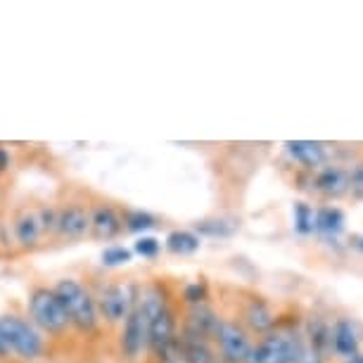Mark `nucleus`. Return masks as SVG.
<instances>
[{"label":"nucleus","mask_w":363,"mask_h":363,"mask_svg":"<svg viewBox=\"0 0 363 363\" xmlns=\"http://www.w3.org/2000/svg\"><path fill=\"white\" fill-rule=\"evenodd\" d=\"M285 147H287V155L306 169L320 167V164L328 160L325 145L316 140H287Z\"/></svg>","instance_id":"ddd939ff"},{"label":"nucleus","mask_w":363,"mask_h":363,"mask_svg":"<svg viewBox=\"0 0 363 363\" xmlns=\"http://www.w3.org/2000/svg\"><path fill=\"white\" fill-rule=\"evenodd\" d=\"M57 204V228L55 240L57 242H79L91 233V200L84 195H72Z\"/></svg>","instance_id":"39448f33"},{"label":"nucleus","mask_w":363,"mask_h":363,"mask_svg":"<svg viewBox=\"0 0 363 363\" xmlns=\"http://www.w3.org/2000/svg\"><path fill=\"white\" fill-rule=\"evenodd\" d=\"M349 190H352L359 200H363V162L356 164V167L349 171Z\"/></svg>","instance_id":"a878e982"},{"label":"nucleus","mask_w":363,"mask_h":363,"mask_svg":"<svg viewBox=\"0 0 363 363\" xmlns=\"http://www.w3.org/2000/svg\"><path fill=\"white\" fill-rule=\"evenodd\" d=\"M26 309H29L31 323L43 335H50L52 340H62L72 330L62 301L57 299L52 287L33 285L29 292V301H26Z\"/></svg>","instance_id":"f03ea898"},{"label":"nucleus","mask_w":363,"mask_h":363,"mask_svg":"<svg viewBox=\"0 0 363 363\" xmlns=\"http://www.w3.org/2000/svg\"><path fill=\"white\" fill-rule=\"evenodd\" d=\"M119 235H124V218L121 209L114 202H107L102 197L91 200V233L88 238L98 240V242H112Z\"/></svg>","instance_id":"6e6552de"},{"label":"nucleus","mask_w":363,"mask_h":363,"mask_svg":"<svg viewBox=\"0 0 363 363\" xmlns=\"http://www.w3.org/2000/svg\"><path fill=\"white\" fill-rule=\"evenodd\" d=\"M330 349L345 359H354L359 354V335H356L352 320L342 318L335 323V328H330Z\"/></svg>","instance_id":"4468645a"},{"label":"nucleus","mask_w":363,"mask_h":363,"mask_svg":"<svg viewBox=\"0 0 363 363\" xmlns=\"http://www.w3.org/2000/svg\"><path fill=\"white\" fill-rule=\"evenodd\" d=\"M297 349H299V337L271 330L257 345H252L247 363H294Z\"/></svg>","instance_id":"0eeeda50"},{"label":"nucleus","mask_w":363,"mask_h":363,"mask_svg":"<svg viewBox=\"0 0 363 363\" xmlns=\"http://www.w3.org/2000/svg\"><path fill=\"white\" fill-rule=\"evenodd\" d=\"M52 290L57 294V299L62 301L72 330L88 340L98 337L102 330V320L91 287L77 278H60L52 285Z\"/></svg>","instance_id":"f257e3e1"},{"label":"nucleus","mask_w":363,"mask_h":363,"mask_svg":"<svg viewBox=\"0 0 363 363\" xmlns=\"http://www.w3.org/2000/svg\"><path fill=\"white\" fill-rule=\"evenodd\" d=\"M121 218H124V233H145L157 225V216L143 209L124 207L121 209Z\"/></svg>","instance_id":"a211bd4d"},{"label":"nucleus","mask_w":363,"mask_h":363,"mask_svg":"<svg viewBox=\"0 0 363 363\" xmlns=\"http://www.w3.org/2000/svg\"><path fill=\"white\" fill-rule=\"evenodd\" d=\"M10 169H12V155H10V150L0 143V176H5Z\"/></svg>","instance_id":"cd10ccee"},{"label":"nucleus","mask_w":363,"mask_h":363,"mask_svg":"<svg viewBox=\"0 0 363 363\" xmlns=\"http://www.w3.org/2000/svg\"><path fill=\"white\" fill-rule=\"evenodd\" d=\"M207 297H209L207 283H202V280H195V283H188L186 287H183V299H186L190 306L204 304Z\"/></svg>","instance_id":"393cba45"},{"label":"nucleus","mask_w":363,"mask_h":363,"mask_svg":"<svg viewBox=\"0 0 363 363\" xmlns=\"http://www.w3.org/2000/svg\"><path fill=\"white\" fill-rule=\"evenodd\" d=\"M164 247L176 257H190L202 247V240L195 230H171Z\"/></svg>","instance_id":"f3484780"},{"label":"nucleus","mask_w":363,"mask_h":363,"mask_svg":"<svg viewBox=\"0 0 363 363\" xmlns=\"http://www.w3.org/2000/svg\"><path fill=\"white\" fill-rule=\"evenodd\" d=\"M221 316L211 309V306L204 301V304H197V306H190V311L186 313V320H183V328L181 330L186 333H193L197 337L207 340V342H216V335H218V328H221Z\"/></svg>","instance_id":"9b49d317"},{"label":"nucleus","mask_w":363,"mask_h":363,"mask_svg":"<svg viewBox=\"0 0 363 363\" xmlns=\"http://www.w3.org/2000/svg\"><path fill=\"white\" fill-rule=\"evenodd\" d=\"M294 228H297V233H301V235H309V233L316 230V211L306 202L294 204Z\"/></svg>","instance_id":"5701e85b"},{"label":"nucleus","mask_w":363,"mask_h":363,"mask_svg":"<svg viewBox=\"0 0 363 363\" xmlns=\"http://www.w3.org/2000/svg\"><path fill=\"white\" fill-rule=\"evenodd\" d=\"M140 287L135 283H105L95 294V304H98L102 325L116 328L121 325L133 309L135 299H138Z\"/></svg>","instance_id":"20e7f679"},{"label":"nucleus","mask_w":363,"mask_h":363,"mask_svg":"<svg viewBox=\"0 0 363 363\" xmlns=\"http://www.w3.org/2000/svg\"><path fill=\"white\" fill-rule=\"evenodd\" d=\"M197 233H202V235H209V238H230L233 233L238 230V223L233 221V218H204L195 225Z\"/></svg>","instance_id":"aec40b11"},{"label":"nucleus","mask_w":363,"mask_h":363,"mask_svg":"<svg viewBox=\"0 0 363 363\" xmlns=\"http://www.w3.org/2000/svg\"><path fill=\"white\" fill-rule=\"evenodd\" d=\"M316 190L328 197H342L349 193V171L340 167H325L316 176Z\"/></svg>","instance_id":"dca6fc26"},{"label":"nucleus","mask_w":363,"mask_h":363,"mask_svg":"<svg viewBox=\"0 0 363 363\" xmlns=\"http://www.w3.org/2000/svg\"><path fill=\"white\" fill-rule=\"evenodd\" d=\"M150 363H188L186 359V352H183V345L181 340H171L169 345H164L162 349L157 352H150Z\"/></svg>","instance_id":"412c9836"},{"label":"nucleus","mask_w":363,"mask_h":363,"mask_svg":"<svg viewBox=\"0 0 363 363\" xmlns=\"http://www.w3.org/2000/svg\"><path fill=\"white\" fill-rule=\"evenodd\" d=\"M12 238L24 252H33L40 247V242L45 240L43 228H40L38 209L22 207L12 216Z\"/></svg>","instance_id":"9d476101"},{"label":"nucleus","mask_w":363,"mask_h":363,"mask_svg":"<svg viewBox=\"0 0 363 363\" xmlns=\"http://www.w3.org/2000/svg\"><path fill=\"white\" fill-rule=\"evenodd\" d=\"M218 345V359L221 363H247L250 352H252V340L250 333L235 320H221L216 335Z\"/></svg>","instance_id":"1a4fd4ad"},{"label":"nucleus","mask_w":363,"mask_h":363,"mask_svg":"<svg viewBox=\"0 0 363 363\" xmlns=\"http://www.w3.org/2000/svg\"><path fill=\"white\" fill-rule=\"evenodd\" d=\"M102 266L107 269H116V266H126L133 262V250L124 247V245H109V247L102 250L100 255Z\"/></svg>","instance_id":"4be33fe9"},{"label":"nucleus","mask_w":363,"mask_h":363,"mask_svg":"<svg viewBox=\"0 0 363 363\" xmlns=\"http://www.w3.org/2000/svg\"><path fill=\"white\" fill-rule=\"evenodd\" d=\"M5 359H10V349H8V345H5L3 333H0V361H5Z\"/></svg>","instance_id":"c85d7f7f"},{"label":"nucleus","mask_w":363,"mask_h":363,"mask_svg":"<svg viewBox=\"0 0 363 363\" xmlns=\"http://www.w3.org/2000/svg\"><path fill=\"white\" fill-rule=\"evenodd\" d=\"M147 340H150V318L140 309L135 299L133 309L128 311L126 320L121 323L119 330V354L124 361H138L143 354H147Z\"/></svg>","instance_id":"423d86ee"},{"label":"nucleus","mask_w":363,"mask_h":363,"mask_svg":"<svg viewBox=\"0 0 363 363\" xmlns=\"http://www.w3.org/2000/svg\"><path fill=\"white\" fill-rule=\"evenodd\" d=\"M356 247H359V250H361V252H363V238H361V240H359V245H356Z\"/></svg>","instance_id":"7c9ffc66"},{"label":"nucleus","mask_w":363,"mask_h":363,"mask_svg":"<svg viewBox=\"0 0 363 363\" xmlns=\"http://www.w3.org/2000/svg\"><path fill=\"white\" fill-rule=\"evenodd\" d=\"M294 363H323V356H320L316 349H311L309 345H301L297 349V356H294Z\"/></svg>","instance_id":"bb28decb"},{"label":"nucleus","mask_w":363,"mask_h":363,"mask_svg":"<svg viewBox=\"0 0 363 363\" xmlns=\"http://www.w3.org/2000/svg\"><path fill=\"white\" fill-rule=\"evenodd\" d=\"M0 333H3L10 354H15L17 359L31 363L45 356L48 342L31 320L15 316V313H3L0 316Z\"/></svg>","instance_id":"7ed1b4c3"},{"label":"nucleus","mask_w":363,"mask_h":363,"mask_svg":"<svg viewBox=\"0 0 363 363\" xmlns=\"http://www.w3.org/2000/svg\"><path fill=\"white\" fill-rule=\"evenodd\" d=\"M345 228V214L337 207H323L316 211V230L325 235H337Z\"/></svg>","instance_id":"6ab92c4d"},{"label":"nucleus","mask_w":363,"mask_h":363,"mask_svg":"<svg viewBox=\"0 0 363 363\" xmlns=\"http://www.w3.org/2000/svg\"><path fill=\"white\" fill-rule=\"evenodd\" d=\"M245 323L252 333L257 335H269L276 325V316H273L271 306L266 304L262 297H252L245 306Z\"/></svg>","instance_id":"2eb2a0df"},{"label":"nucleus","mask_w":363,"mask_h":363,"mask_svg":"<svg viewBox=\"0 0 363 363\" xmlns=\"http://www.w3.org/2000/svg\"><path fill=\"white\" fill-rule=\"evenodd\" d=\"M162 252V242L157 238L143 235L133 242V255H138L143 259H155Z\"/></svg>","instance_id":"b1692460"},{"label":"nucleus","mask_w":363,"mask_h":363,"mask_svg":"<svg viewBox=\"0 0 363 363\" xmlns=\"http://www.w3.org/2000/svg\"><path fill=\"white\" fill-rule=\"evenodd\" d=\"M345 363H363V354H356L354 359H347Z\"/></svg>","instance_id":"c756f323"},{"label":"nucleus","mask_w":363,"mask_h":363,"mask_svg":"<svg viewBox=\"0 0 363 363\" xmlns=\"http://www.w3.org/2000/svg\"><path fill=\"white\" fill-rule=\"evenodd\" d=\"M178 337V318L176 309L171 306V299L162 306L160 311L150 318V340H147V354L157 352L164 345H169L171 340Z\"/></svg>","instance_id":"f8f14e48"}]
</instances>
